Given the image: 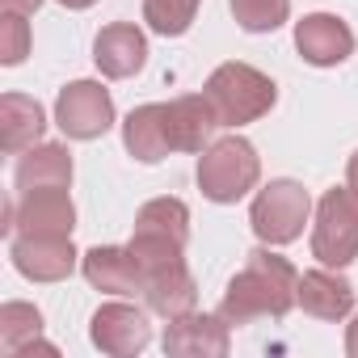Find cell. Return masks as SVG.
<instances>
[{"label": "cell", "instance_id": "1", "mask_svg": "<svg viewBox=\"0 0 358 358\" xmlns=\"http://www.w3.org/2000/svg\"><path fill=\"white\" fill-rule=\"evenodd\" d=\"M299 303V270L270 249H253L245 270L228 282L220 299V316L228 324H253V320H282Z\"/></svg>", "mask_w": 358, "mask_h": 358}, {"label": "cell", "instance_id": "2", "mask_svg": "<svg viewBox=\"0 0 358 358\" xmlns=\"http://www.w3.org/2000/svg\"><path fill=\"white\" fill-rule=\"evenodd\" d=\"M203 93H207V101L215 106L220 127H232V131L245 127V122L266 118V114L274 110V101H278V85H274L266 72H257L253 64H236V59L220 64V68L207 76Z\"/></svg>", "mask_w": 358, "mask_h": 358}, {"label": "cell", "instance_id": "3", "mask_svg": "<svg viewBox=\"0 0 358 358\" xmlns=\"http://www.w3.org/2000/svg\"><path fill=\"white\" fill-rule=\"evenodd\" d=\"M262 182V156L245 135H224L199 156V190L211 203H241Z\"/></svg>", "mask_w": 358, "mask_h": 358}, {"label": "cell", "instance_id": "4", "mask_svg": "<svg viewBox=\"0 0 358 358\" xmlns=\"http://www.w3.org/2000/svg\"><path fill=\"white\" fill-rule=\"evenodd\" d=\"M312 257L333 270L358 262V190L333 186L320 194L312 224Z\"/></svg>", "mask_w": 358, "mask_h": 358}, {"label": "cell", "instance_id": "5", "mask_svg": "<svg viewBox=\"0 0 358 358\" xmlns=\"http://www.w3.org/2000/svg\"><path fill=\"white\" fill-rule=\"evenodd\" d=\"M312 220V199L299 182L278 177V182L262 186L253 207H249V224L257 232L262 245H291L303 236V224Z\"/></svg>", "mask_w": 358, "mask_h": 358}, {"label": "cell", "instance_id": "6", "mask_svg": "<svg viewBox=\"0 0 358 358\" xmlns=\"http://www.w3.org/2000/svg\"><path fill=\"white\" fill-rule=\"evenodd\" d=\"M55 122L68 139H101L114 127V97L101 80H72L55 97Z\"/></svg>", "mask_w": 358, "mask_h": 358}, {"label": "cell", "instance_id": "7", "mask_svg": "<svg viewBox=\"0 0 358 358\" xmlns=\"http://www.w3.org/2000/svg\"><path fill=\"white\" fill-rule=\"evenodd\" d=\"M89 337L101 354H114V358H131L139 350H148L152 341V324H148V312L135 308V303H101L89 320Z\"/></svg>", "mask_w": 358, "mask_h": 358}, {"label": "cell", "instance_id": "8", "mask_svg": "<svg viewBox=\"0 0 358 358\" xmlns=\"http://www.w3.org/2000/svg\"><path fill=\"white\" fill-rule=\"evenodd\" d=\"M9 257L22 278L30 282H64L76 270V249L72 236H38V232H17L9 245Z\"/></svg>", "mask_w": 358, "mask_h": 358}, {"label": "cell", "instance_id": "9", "mask_svg": "<svg viewBox=\"0 0 358 358\" xmlns=\"http://www.w3.org/2000/svg\"><path fill=\"white\" fill-rule=\"evenodd\" d=\"M164 354L173 358H224L232 350V333H228V320L215 312H186L169 320L164 337H160Z\"/></svg>", "mask_w": 358, "mask_h": 358}, {"label": "cell", "instance_id": "10", "mask_svg": "<svg viewBox=\"0 0 358 358\" xmlns=\"http://www.w3.org/2000/svg\"><path fill=\"white\" fill-rule=\"evenodd\" d=\"M295 51L312 68H337L354 55V30L337 13H308L295 22Z\"/></svg>", "mask_w": 358, "mask_h": 358}, {"label": "cell", "instance_id": "11", "mask_svg": "<svg viewBox=\"0 0 358 358\" xmlns=\"http://www.w3.org/2000/svg\"><path fill=\"white\" fill-rule=\"evenodd\" d=\"M164 127H169L173 152H207L215 143L220 118H215V106L207 101V93H186V97L164 101Z\"/></svg>", "mask_w": 358, "mask_h": 358}, {"label": "cell", "instance_id": "12", "mask_svg": "<svg viewBox=\"0 0 358 358\" xmlns=\"http://www.w3.org/2000/svg\"><path fill=\"white\" fill-rule=\"evenodd\" d=\"M76 228V203L68 190H30L13 199V236L38 232V236H72Z\"/></svg>", "mask_w": 358, "mask_h": 358}, {"label": "cell", "instance_id": "13", "mask_svg": "<svg viewBox=\"0 0 358 358\" xmlns=\"http://www.w3.org/2000/svg\"><path fill=\"white\" fill-rule=\"evenodd\" d=\"M80 274L93 291L101 295H135L143 291L148 274L139 266V257L131 249H118V245H97L80 257Z\"/></svg>", "mask_w": 358, "mask_h": 358}, {"label": "cell", "instance_id": "14", "mask_svg": "<svg viewBox=\"0 0 358 358\" xmlns=\"http://www.w3.org/2000/svg\"><path fill=\"white\" fill-rule=\"evenodd\" d=\"M93 64L110 80H127L148 64V38L135 22H114L93 38Z\"/></svg>", "mask_w": 358, "mask_h": 358}, {"label": "cell", "instance_id": "15", "mask_svg": "<svg viewBox=\"0 0 358 358\" xmlns=\"http://www.w3.org/2000/svg\"><path fill=\"white\" fill-rule=\"evenodd\" d=\"M13 186L17 194L30 190H68L72 186V152L64 143H34L17 156L13 169Z\"/></svg>", "mask_w": 358, "mask_h": 358}, {"label": "cell", "instance_id": "16", "mask_svg": "<svg viewBox=\"0 0 358 358\" xmlns=\"http://www.w3.org/2000/svg\"><path fill=\"white\" fill-rule=\"evenodd\" d=\"M299 308L316 320H345L354 312V287L333 266L308 270L299 274Z\"/></svg>", "mask_w": 358, "mask_h": 358}, {"label": "cell", "instance_id": "17", "mask_svg": "<svg viewBox=\"0 0 358 358\" xmlns=\"http://www.w3.org/2000/svg\"><path fill=\"white\" fill-rule=\"evenodd\" d=\"M143 299H148V308H152L156 316L177 320V316H186V312L199 308V282H194V274L186 270V262H173V266L148 274Z\"/></svg>", "mask_w": 358, "mask_h": 358}, {"label": "cell", "instance_id": "18", "mask_svg": "<svg viewBox=\"0 0 358 358\" xmlns=\"http://www.w3.org/2000/svg\"><path fill=\"white\" fill-rule=\"evenodd\" d=\"M122 148L139 160V164H160L173 143H169V127H164V101H148L135 106L122 122Z\"/></svg>", "mask_w": 358, "mask_h": 358}, {"label": "cell", "instance_id": "19", "mask_svg": "<svg viewBox=\"0 0 358 358\" xmlns=\"http://www.w3.org/2000/svg\"><path fill=\"white\" fill-rule=\"evenodd\" d=\"M43 131H47V114L34 97H26V93L0 97V143H5L9 156H22L26 148L43 143Z\"/></svg>", "mask_w": 358, "mask_h": 358}, {"label": "cell", "instance_id": "20", "mask_svg": "<svg viewBox=\"0 0 358 358\" xmlns=\"http://www.w3.org/2000/svg\"><path fill=\"white\" fill-rule=\"evenodd\" d=\"M0 345H5L9 358H26L34 350L59 354L51 341H43V312L34 303H22V299H9L0 308Z\"/></svg>", "mask_w": 358, "mask_h": 358}, {"label": "cell", "instance_id": "21", "mask_svg": "<svg viewBox=\"0 0 358 358\" xmlns=\"http://www.w3.org/2000/svg\"><path fill=\"white\" fill-rule=\"evenodd\" d=\"M135 236H152V241H169L182 245L190 241V207L182 199H152L139 207L135 215Z\"/></svg>", "mask_w": 358, "mask_h": 358}, {"label": "cell", "instance_id": "22", "mask_svg": "<svg viewBox=\"0 0 358 358\" xmlns=\"http://www.w3.org/2000/svg\"><path fill=\"white\" fill-rule=\"evenodd\" d=\"M199 5H203V0H143V22H148L152 34L177 38V34H186L194 26Z\"/></svg>", "mask_w": 358, "mask_h": 358}, {"label": "cell", "instance_id": "23", "mask_svg": "<svg viewBox=\"0 0 358 358\" xmlns=\"http://www.w3.org/2000/svg\"><path fill=\"white\" fill-rule=\"evenodd\" d=\"M232 17L249 34H270L291 17V0H228Z\"/></svg>", "mask_w": 358, "mask_h": 358}, {"label": "cell", "instance_id": "24", "mask_svg": "<svg viewBox=\"0 0 358 358\" xmlns=\"http://www.w3.org/2000/svg\"><path fill=\"white\" fill-rule=\"evenodd\" d=\"M26 55H30V26L22 13H5L0 17V64L17 68Z\"/></svg>", "mask_w": 358, "mask_h": 358}, {"label": "cell", "instance_id": "25", "mask_svg": "<svg viewBox=\"0 0 358 358\" xmlns=\"http://www.w3.org/2000/svg\"><path fill=\"white\" fill-rule=\"evenodd\" d=\"M38 5H43V0H0V9H5V13H22V17L38 13Z\"/></svg>", "mask_w": 358, "mask_h": 358}, {"label": "cell", "instance_id": "26", "mask_svg": "<svg viewBox=\"0 0 358 358\" xmlns=\"http://www.w3.org/2000/svg\"><path fill=\"white\" fill-rule=\"evenodd\" d=\"M345 354H350V358H358V316L345 324Z\"/></svg>", "mask_w": 358, "mask_h": 358}, {"label": "cell", "instance_id": "27", "mask_svg": "<svg viewBox=\"0 0 358 358\" xmlns=\"http://www.w3.org/2000/svg\"><path fill=\"white\" fill-rule=\"evenodd\" d=\"M345 186H350V190H358V152L350 156V169H345Z\"/></svg>", "mask_w": 358, "mask_h": 358}, {"label": "cell", "instance_id": "28", "mask_svg": "<svg viewBox=\"0 0 358 358\" xmlns=\"http://www.w3.org/2000/svg\"><path fill=\"white\" fill-rule=\"evenodd\" d=\"M59 5H64V9H76V13H80V9H89V5H97V0H59Z\"/></svg>", "mask_w": 358, "mask_h": 358}]
</instances>
